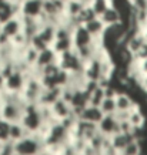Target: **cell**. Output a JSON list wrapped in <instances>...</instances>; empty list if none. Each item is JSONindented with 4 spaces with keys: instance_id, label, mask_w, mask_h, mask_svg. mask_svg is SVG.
Masks as SVG:
<instances>
[{
    "instance_id": "3",
    "label": "cell",
    "mask_w": 147,
    "mask_h": 155,
    "mask_svg": "<svg viewBox=\"0 0 147 155\" xmlns=\"http://www.w3.org/2000/svg\"><path fill=\"white\" fill-rule=\"evenodd\" d=\"M56 61L59 67L62 70L67 71L69 74H79L83 70V61L80 60V57L77 56L74 48H70V50L59 54Z\"/></svg>"
},
{
    "instance_id": "22",
    "label": "cell",
    "mask_w": 147,
    "mask_h": 155,
    "mask_svg": "<svg viewBox=\"0 0 147 155\" xmlns=\"http://www.w3.org/2000/svg\"><path fill=\"white\" fill-rule=\"evenodd\" d=\"M50 152H52V151H50ZM50 155H62V154H60V152H52Z\"/></svg>"
},
{
    "instance_id": "6",
    "label": "cell",
    "mask_w": 147,
    "mask_h": 155,
    "mask_svg": "<svg viewBox=\"0 0 147 155\" xmlns=\"http://www.w3.org/2000/svg\"><path fill=\"white\" fill-rule=\"evenodd\" d=\"M27 75H29L27 73L14 68L13 73L7 78H5V91L12 93V94H20L24 84H26Z\"/></svg>"
},
{
    "instance_id": "19",
    "label": "cell",
    "mask_w": 147,
    "mask_h": 155,
    "mask_svg": "<svg viewBox=\"0 0 147 155\" xmlns=\"http://www.w3.org/2000/svg\"><path fill=\"white\" fill-rule=\"evenodd\" d=\"M142 152H143L142 141H138V140H132L120 154H123V155H142Z\"/></svg>"
},
{
    "instance_id": "24",
    "label": "cell",
    "mask_w": 147,
    "mask_h": 155,
    "mask_svg": "<svg viewBox=\"0 0 147 155\" xmlns=\"http://www.w3.org/2000/svg\"><path fill=\"white\" fill-rule=\"evenodd\" d=\"M0 71H2V64H0Z\"/></svg>"
},
{
    "instance_id": "13",
    "label": "cell",
    "mask_w": 147,
    "mask_h": 155,
    "mask_svg": "<svg viewBox=\"0 0 147 155\" xmlns=\"http://www.w3.org/2000/svg\"><path fill=\"white\" fill-rule=\"evenodd\" d=\"M56 60H57V54L53 51V48L46 47V48H43V50L39 51L37 61H36V66H34L33 68L40 70V68L49 66V64H52V63H56Z\"/></svg>"
},
{
    "instance_id": "16",
    "label": "cell",
    "mask_w": 147,
    "mask_h": 155,
    "mask_svg": "<svg viewBox=\"0 0 147 155\" xmlns=\"http://www.w3.org/2000/svg\"><path fill=\"white\" fill-rule=\"evenodd\" d=\"M29 132L26 131V128L22 125L20 121H14V122H10V128H9V141L12 142H16L22 140L23 137H26Z\"/></svg>"
},
{
    "instance_id": "14",
    "label": "cell",
    "mask_w": 147,
    "mask_h": 155,
    "mask_svg": "<svg viewBox=\"0 0 147 155\" xmlns=\"http://www.w3.org/2000/svg\"><path fill=\"white\" fill-rule=\"evenodd\" d=\"M62 88H43L42 94L37 100V105L40 107H50L56 100L60 98Z\"/></svg>"
},
{
    "instance_id": "9",
    "label": "cell",
    "mask_w": 147,
    "mask_h": 155,
    "mask_svg": "<svg viewBox=\"0 0 147 155\" xmlns=\"http://www.w3.org/2000/svg\"><path fill=\"white\" fill-rule=\"evenodd\" d=\"M107 140H109L110 147H111V148H113L117 154H120V152L126 148V145H127L128 142L132 141V140H134V138L132 137V134H130V132L117 131V132H114L113 135H110Z\"/></svg>"
},
{
    "instance_id": "5",
    "label": "cell",
    "mask_w": 147,
    "mask_h": 155,
    "mask_svg": "<svg viewBox=\"0 0 147 155\" xmlns=\"http://www.w3.org/2000/svg\"><path fill=\"white\" fill-rule=\"evenodd\" d=\"M114 101H116V108H117L116 115L119 118H126V115H127L136 105H138V103L134 101V98L127 91H117L116 95H114Z\"/></svg>"
},
{
    "instance_id": "2",
    "label": "cell",
    "mask_w": 147,
    "mask_h": 155,
    "mask_svg": "<svg viewBox=\"0 0 147 155\" xmlns=\"http://www.w3.org/2000/svg\"><path fill=\"white\" fill-rule=\"evenodd\" d=\"M16 155H37L44 148L42 138L37 134H27L22 140L13 142Z\"/></svg>"
},
{
    "instance_id": "8",
    "label": "cell",
    "mask_w": 147,
    "mask_h": 155,
    "mask_svg": "<svg viewBox=\"0 0 147 155\" xmlns=\"http://www.w3.org/2000/svg\"><path fill=\"white\" fill-rule=\"evenodd\" d=\"M97 131L101 134L103 137L113 135L114 132L119 131V118L116 114H107V115H103V118L99 121L97 124Z\"/></svg>"
},
{
    "instance_id": "15",
    "label": "cell",
    "mask_w": 147,
    "mask_h": 155,
    "mask_svg": "<svg viewBox=\"0 0 147 155\" xmlns=\"http://www.w3.org/2000/svg\"><path fill=\"white\" fill-rule=\"evenodd\" d=\"M86 27V30L90 33V36L94 40H97L99 41L100 37H101V34H103V31H104L106 26L103 23H101V20L99 19V17H94L93 20H90V21H87L86 24H83Z\"/></svg>"
},
{
    "instance_id": "10",
    "label": "cell",
    "mask_w": 147,
    "mask_h": 155,
    "mask_svg": "<svg viewBox=\"0 0 147 155\" xmlns=\"http://www.w3.org/2000/svg\"><path fill=\"white\" fill-rule=\"evenodd\" d=\"M104 114L101 113V110H100L97 105H91V104H87L83 110H81L80 113L77 114V118H80L83 121H87V122H91V124H99V121L103 118Z\"/></svg>"
},
{
    "instance_id": "1",
    "label": "cell",
    "mask_w": 147,
    "mask_h": 155,
    "mask_svg": "<svg viewBox=\"0 0 147 155\" xmlns=\"http://www.w3.org/2000/svg\"><path fill=\"white\" fill-rule=\"evenodd\" d=\"M20 122H22V125L26 128V131L29 134H37L43 128V125L46 124V120L43 118V114L37 104L30 103L24 105Z\"/></svg>"
},
{
    "instance_id": "17",
    "label": "cell",
    "mask_w": 147,
    "mask_h": 155,
    "mask_svg": "<svg viewBox=\"0 0 147 155\" xmlns=\"http://www.w3.org/2000/svg\"><path fill=\"white\" fill-rule=\"evenodd\" d=\"M104 88L101 87V85H96L94 88L91 90L90 93H89V104L91 105H97L99 107V104L101 103V100L104 98Z\"/></svg>"
},
{
    "instance_id": "7",
    "label": "cell",
    "mask_w": 147,
    "mask_h": 155,
    "mask_svg": "<svg viewBox=\"0 0 147 155\" xmlns=\"http://www.w3.org/2000/svg\"><path fill=\"white\" fill-rule=\"evenodd\" d=\"M49 110H50V115H52L53 121H59V122L64 121V120L69 118L70 115L76 114L73 111V108H71L70 104L66 103V101L62 98L56 100V101L49 107Z\"/></svg>"
},
{
    "instance_id": "12",
    "label": "cell",
    "mask_w": 147,
    "mask_h": 155,
    "mask_svg": "<svg viewBox=\"0 0 147 155\" xmlns=\"http://www.w3.org/2000/svg\"><path fill=\"white\" fill-rule=\"evenodd\" d=\"M99 19L101 20V23L104 24L106 27L109 26H114V24H120L123 23V19H121V14L117 10L116 6H110L103 12V13L99 16Z\"/></svg>"
},
{
    "instance_id": "11",
    "label": "cell",
    "mask_w": 147,
    "mask_h": 155,
    "mask_svg": "<svg viewBox=\"0 0 147 155\" xmlns=\"http://www.w3.org/2000/svg\"><path fill=\"white\" fill-rule=\"evenodd\" d=\"M0 31L5 33L9 38L14 37L17 33H20V31H22V20H20L19 14H16V16H13V17H10L9 20H6L5 23H2Z\"/></svg>"
},
{
    "instance_id": "18",
    "label": "cell",
    "mask_w": 147,
    "mask_h": 155,
    "mask_svg": "<svg viewBox=\"0 0 147 155\" xmlns=\"http://www.w3.org/2000/svg\"><path fill=\"white\" fill-rule=\"evenodd\" d=\"M99 108L101 110V113L107 115V114H116L117 108H116V101L114 97H104L101 100V103L99 104Z\"/></svg>"
},
{
    "instance_id": "21",
    "label": "cell",
    "mask_w": 147,
    "mask_h": 155,
    "mask_svg": "<svg viewBox=\"0 0 147 155\" xmlns=\"http://www.w3.org/2000/svg\"><path fill=\"white\" fill-rule=\"evenodd\" d=\"M136 85H137L140 91H142L143 94L147 97V75H142V77H137L136 80H134Z\"/></svg>"
},
{
    "instance_id": "4",
    "label": "cell",
    "mask_w": 147,
    "mask_h": 155,
    "mask_svg": "<svg viewBox=\"0 0 147 155\" xmlns=\"http://www.w3.org/2000/svg\"><path fill=\"white\" fill-rule=\"evenodd\" d=\"M43 91V85L42 81L39 78V75L36 74H30L27 75V80H26V84H24L22 93H20V97L23 100V103L30 104V103H36L37 104V100L40 97Z\"/></svg>"
},
{
    "instance_id": "23",
    "label": "cell",
    "mask_w": 147,
    "mask_h": 155,
    "mask_svg": "<svg viewBox=\"0 0 147 155\" xmlns=\"http://www.w3.org/2000/svg\"><path fill=\"white\" fill-rule=\"evenodd\" d=\"M2 2H7V0H0V3H2Z\"/></svg>"
},
{
    "instance_id": "20",
    "label": "cell",
    "mask_w": 147,
    "mask_h": 155,
    "mask_svg": "<svg viewBox=\"0 0 147 155\" xmlns=\"http://www.w3.org/2000/svg\"><path fill=\"white\" fill-rule=\"evenodd\" d=\"M9 128L10 122L0 117V144L9 141Z\"/></svg>"
}]
</instances>
